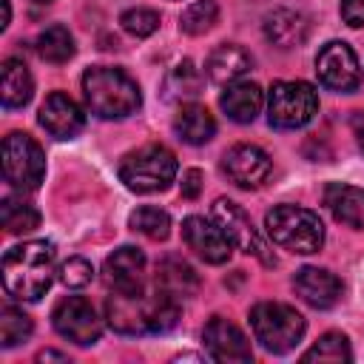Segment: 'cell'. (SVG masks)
Segmentation results:
<instances>
[{"label": "cell", "instance_id": "1", "mask_svg": "<svg viewBox=\"0 0 364 364\" xmlns=\"http://www.w3.org/2000/svg\"><path fill=\"white\" fill-rule=\"evenodd\" d=\"M105 318L117 333H125V336L168 333L179 321V301L162 287L154 296H145L142 290H134V293L114 290V296L105 304Z\"/></svg>", "mask_w": 364, "mask_h": 364}, {"label": "cell", "instance_id": "2", "mask_svg": "<svg viewBox=\"0 0 364 364\" xmlns=\"http://www.w3.org/2000/svg\"><path fill=\"white\" fill-rule=\"evenodd\" d=\"M54 282V245L31 239L14 245L3 256V287L20 301H37Z\"/></svg>", "mask_w": 364, "mask_h": 364}, {"label": "cell", "instance_id": "3", "mask_svg": "<svg viewBox=\"0 0 364 364\" xmlns=\"http://www.w3.org/2000/svg\"><path fill=\"white\" fill-rule=\"evenodd\" d=\"M82 94L91 114L102 119H122L134 114L142 102L139 85L122 71L111 65H97L82 74Z\"/></svg>", "mask_w": 364, "mask_h": 364}, {"label": "cell", "instance_id": "4", "mask_svg": "<svg viewBox=\"0 0 364 364\" xmlns=\"http://www.w3.org/2000/svg\"><path fill=\"white\" fill-rule=\"evenodd\" d=\"M267 236L290 253H316L324 245V225L318 213L299 205H276L264 216Z\"/></svg>", "mask_w": 364, "mask_h": 364}, {"label": "cell", "instance_id": "5", "mask_svg": "<svg viewBox=\"0 0 364 364\" xmlns=\"http://www.w3.org/2000/svg\"><path fill=\"white\" fill-rule=\"evenodd\" d=\"M250 327H253L256 341L267 353H290L301 341V336L307 330L304 316L296 307L282 304V301H259V304H253Z\"/></svg>", "mask_w": 364, "mask_h": 364}, {"label": "cell", "instance_id": "6", "mask_svg": "<svg viewBox=\"0 0 364 364\" xmlns=\"http://www.w3.org/2000/svg\"><path fill=\"white\" fill-rule=\"evenodd\" d=\"M176 176V156L165 145H142L122 156L119 179L128 191L136 193H156L165 191Z\"/></svg>", "mask_w": 364, "mask_h": 364}, {"label": "cell", "instance_id": "7", "mask_svg": "<svg viewBox=\"0 0 364 364\" xmlns=\"http://www.w3.org/2000/svg\"><path fill=\"white\" fill-rule=\"evenodd\" d=\"M318 114V94L304 80H279L267 91V119L273 128H301Z\"/></svg>", "mask_w": 364, "mask_h": 364}, {"label": "cell", "instance_id": "8", "mask_svg": "<svg viewBox=\"0 0 364 364\" xmlns=\"http://www.w3.org/2000/svg\"><path fill=\"white\" fill-rule=\"evenodd\" d=\"M3 176L17 191L40 188L46 176V154L28 134H9L3 139Z\"/></svg>", "mask_w": 364, "mask_h": 364}, {"label": "cell", "instance_id": "9", "mask_svg": "<svg viewBox=\"0 0 364 364\" xmlns=\"http://www.w3.org/2000/svg\"><path fill=\"white\" fill-rule=\"evenodd\" d=\"M210 213H213L216 225L225 230V236L230 239L233 247L245 250L247 256H256L264 267H276V256L270 253L267 242L259 236V230L253 228L250 216H247L236 202H230V199H216L213 208H210Z\"/></svg>", "mask_w": 364, "mask_h": 364}, {"label": "cell", "instance_id": "10", "mask_svg": "<svg viewBox=\"0 0 364 364\" xmlns=\"http://www.w3.org/2000/svg\"><path fill=\"white\" fill-rule=\"evenodd\" d=\"M51 321L63 338H68L80 347H88L102 336V321H100L94 304L82 296H68V299L57 301Z\"/></svg>", "mask_w": 364, "mask_h": 364}, {"label": "cell", "instance_id": "11", "mask_svg": "<svg viewBox=\"0 0 364 364\" xmlns=\"http://www.w3.org/2000/svg\"><path fill=\"white\" fill-rule=\"evenodd\" d=\"M316 74L318 80L341 94H350L361 85V65L355 51L341 43V40H330L327 46H321L318 57H316Z\"/></svg>", "mask_w": 364, "mask_h": 364}, {"label": "cell", "instance_id": "12", "mask_svg": "<svg viewBox=\"0 0 364 364\" xmlns=\"http://www.w3.org/2000/svg\"><path fill=\"white\" fill-rule=\"evenodd\" d=\"M222 171L228 173V179L239 188H259L270 171H273V162L270 156L259 148V145H233L230 151H225L222 156Z\"/></svg>", "mask_w": 364, "mask_h": 364}, {"label": "cell", "instance_id": "13", "mask_svg": "<svg viewBox=\"0 0 364 364\" xmlns=\"http://www.w3.org/2000/svg\"><path fill=\"white\" fill-rule=\"evenodd\" d=\"M182 239L208 264H225L230 259V239L219 225L208 222L205 216H188L182 222Z\"/></svg>", "mask_w": 364, "mask_h": 364}, {"label": "cell", "instance_id": "14", "mask_svg": "<svg viewBox=\"0 0 364 364\" xmlns=\"http://www.w3.org/2000/svg\"><path fill=\"white\" fill-rule=\"evenodd\" d=\"M202 338H205L210 358H216V361H228V364L230 361H239V364L253 361V350H250V341L245 338V333L222 316H213L205 324Z\"/></svg>", "mask_w": 364, "mask_h": 364}, {"label": "cell", "instance_id": "15", "mask_svg": "<svg viewBox=\"0 0 364 364\" xmlns=\"http://www.w3.org/2000/svg\"><path fill=\"white\" fill-rule=\"evenodd\" d=\"M40 125L54 136V139H74L85 128V114L82 108L63 91H51L46 102L40 105Z\"/></svg>", "mask_w": 364, "mask_h": 364}, {"label": "cell", "instance_id": "16", "mask_svg": "<svg viewBox=\"0 0 364 364\" xmlns=\"http://www.w3.org/2000/svg\"><path fill=\"white\" fill-rule=\"evenodd\" d=\"M142 273H145V253L139 247H131V245L117 247L102 264L105 284L117 293L142 290Z\"/></svg>", "mask_w": 364, "mask_h": 364}, {"label": "cell", "instance_id": "17", "mask_svg": "<svg viewBox=\"0 0 364 364\" xmlns=\"http://www.w3.org/2000/svg\"><path fill=\"white\" fill-rule=\"evenodd\" d=\"M299 299L316 310H327L341 299V279L324 267H301L293 276Z\"/></svg>", "mask_w": 364, "mask_h": 364}, {"label": "cell", "instance_id": "18", "mask_svg": "<svg viewBox=\"0 0 364 364\" xmlns=\"http://www.w3.org/2000/svg\"><path fill=\"white\" fill-rule=\"evenodd\" d=\"M324 205L336 222L347 228H364V188L347 182H330L324 188Z\"/></svg>", "mask_w": 364, "mask_h": 364}, {"label": "cell", "instance_id": "19", "mask_svg": "<svg viewBox=\"0 0 364 364\" xmlns=\"http://www.w3.org/2000/svg\"><path fill=\"white\" fill-rule=\"evenodd\" d=\"M310 23L301 11L293 9H276L264 17V37L276 46V48H296L307 40Z\"/></svg>", "mask_w": 364, "mask_h": 364}, {"label": "cell", "instance_id": "20", "mask_svg": "<svg viewBox=\"0 0 364 364\" xmlns=\"http://www.w3.org/2000/svg\"><path fill=\"white\" fill-rule=\"evenodd\" d=\"M250 68H253V57H250L242 46H233V43L213 48L210 57L205 60V74H208L213 82H219V85L236 82V80L245 77Z\"/></svg>", "mask_w": 364, "mask_h": 364}, {"label": "cell", "instance_id": "21", "mask_svg": "<svg viewBox=\"0 0 364 364\" xmlns=\"http://www.w3.org/2000/svg\"><path fill=\"white\" fill-rule=\"evenodd\" d=\"M262 102H264L262 88H259L256 82H242V80L230 82V85L225 88V94L219 97V105H222V111L228 114V119L242 122V125H247V122H253V119L259 117Z\"/></svg>", "mask_w": 364, "mask_h": 364}, {"label": "cell", "instance_id": "22", "mask_svg": "<svg viewBox=\"0 0 364 364\" xmlns=\"http://www.w3.org/2000/svg\"><path fill=\"white\" fill-rule=\"evenodd\" d=\"M173 131H176V136H179L182 142H188V145H205V142H210L213 134H216V119H213V114H210L205 105L188 102V105H182V108L176 111V117H173Z\"/></svg>", "mask_w": 364, "mask_h": 364}, {"label": "cell", "instance_id": "23", "mask_svg": "<svg viewBox=\"0 0 364 364\" xmlns=\"http://www.w3.org/2000/svg\"><path fill=\"white\" fill-rule=\"evenodd\" d=\"M156 287H162L165 293H171L176 299H185L199 290V276L188 262L168 256L156 264Z\"/></svg>", "mask_w": 364, "mask_h": 364}, {"label": "cell", "instance_id": "24", "mask_svg": "<svg viewBox=\"0 0 364 364\" xmlns=\"http://www.w3.org/2000/svg\"><path fill=\"white\" fill-rule=\"evenodd\" d=\"M34 94L31 71L23 60L9 57L3 63V105L6 108H23Z\"/></svg>", "mask_w": 364, "mask_h": 364}, {"label": "cell", "instance_id": "25", "mask_svg": "<svg viewBox=\"0 0 364 364\" xmlns=\"http://www.w3.org/2000/svg\"><path fill=\"white\" fill-rule=\"evenodd\" d=\"M202 82H205L202 71H199L191 60H182V63H176V65L168 71V77H165V82H162V97H165L168 102L193 100V97L202 91Z\"/></svg>", "mask_w": 364, "mask_h": 364}, {"label": "cell", "instance_id": "26", "mask_svg": "<svg viewBox=\"0 0 364 364\" xmlns=\"http://www.w3.org/2000/svg\"><path fill=\"white\" fill-rule=\"evenodd\" d=\"M37 54L46 63H68L74 57V37L68 34L65 26H48L37 34Z\"/></svg>", "mask_w": 364, "mask_h": 364}, {"label": "cell", "instance_id": "27", "mask_svg": "<svg viewBox=\"0 0 364 364\" xmlns=\"http://www.w3.org/2000/svg\"><path fill=\"white\" fill-rule=\"evenodd\" d=\"M0 222H3V228L9 233H28V230H34L40 225V213H37L34 205L9 196L0 205Z\"/></svg>", "mask_w": 364, "mask_h": 364}, {"label": "cell", "instance_id": "28", "mask_svg": "<svg viewBox=\"0 0 364 364\" xmlns=\"http://www.w3.org/2000/svg\"><path fill=\"white\" fill-rule=\"evenodd\" d=\"M128 225H131V230H136V233H142V236H148V239H154V242H162V239H168V233H171V216H168L165 210L154 208V205L136 208V210L131 213Z\"/></svg>", "mask_w": 364, "mask_h": 364}, {"label": "cell", "instance_id": "29", "mask_svg": "<svg viewBox=\"0 0 364 364\" xmlns=\"http://www.w3.org/2000/svg\"><path fill=\"white\" fill-rule=\"evenodd\" d=\"M219 20V6L216 0H193L182 14H179V28L191 37H199L210 31Z\"/></svg>", "mask_w": 364, "mask_h": 364}, {"label": "cell", "instance_id": "30", "mask_svg": "<svg viewBox=\"0 0 364 364\" xmlns=\"http://www.w3.org/2000/svg\"><path fill=\"white\" fill-rule=\"evenodd\" d=\"M353 358V350H350V341L344 333H324L304 355L301 361H327V364H341V361H350Z\"/></svg>", "mask_w": 364, "mask_h": 364}, {"label": "cell", "instance_id": "31", "mask_svg": "<svg viewBox=\"0 0 364 364\" xmlns=\"http://www.w3.org/2000/svg\"><path fill=\"white\" fill-rule=\"evenodd\" d=\"M34 330V321L17 310V307H3L0 310V344L9 350V347H17L20 341H26Z\"/></svg>", "mask_w": 364, "mask_h": 364}, {"label": "cell", "instance_id": "32", "mask_svg": "<svg viewBox=\"0 0 364 364\" xmlns=\"http://www.w3.org/2000/svg\"><path fill=\"white\" fill-rule=\"evenodd\" d=\"M119 26L131 34V37H148L159 28V14L154 9H145V6H136V9H128L122 11L119 17Z\"/></svg>", "mask_w": 364, "mask_h": 364}, {"label": "cell", "instance_id": "33", "mask_svg": "<svg viewBox=\"0 0 364 364\" xmlns=\"http://www.w3.org/2000/svg\"><path fill=\"white\" fill-rule=\"evenodd\" d=\"M91 279H94V267L82 256H71L60 264V282L65 287H85V284H91Z\"/></svg>", "mask_w": 364, "mask_h": 364}, {"label": "cell", "instance_id": "34", "mask_svg": "<svg viewBox=\"0 0 364 364\" xmlns=\"http://www.w3.org/2000/svg\"><path fill=\"white\" fill-rule=\"evenodd\" d=\"M341 17L347 26L361 28L364 26V0H341Z\"/></svg>", "mask_w": 364, "mask_h": 364}, {"label": "cell", "instance_id": "35", "mask_svg": "<svg viewBox=\"0 0 364 364\" xmlns=\"http://www.w3.org/2000/svg\"><path fill=\"white\" fill-rule=\"evenodd\" d=\"M202 193V171L199 168H188L182 173V196L185 199H196Z\"/></svg>", "mask_w": 364, "mask_h": 364}, {"label": "cell", "instance_id": "36", "mask_svg": "<svg viewBox=\"0 0 364 364\" xmlns=\"http://www.w3.org/2000/svg\"><path fill=\"white\" fill-rule=\"evenodd\" d=\"M68 355L65 353H57V350H43L40 355H37V361H65Z\"/></svg>", "mask_w": 364, "mask_h": 364}, {"label": "cell", "instance_id": "37", "mask_svg": "<svg viewBox=\"0 0 364 364\" xmlns=\"http://www.w3.org/2000/svg\"><path fill=\"white\" fill-rule=\"evenodd\" d=\"M353 125H355V139H358V148L364 151V117H355V119H353Z\"/></svg>", "mask_w": 364, "mask_h": 364}, {"label": "cell", "instance_id": "38", "mask_svg": "<svg viewBox=\"0 0 364 364\" xmlns=\"http://www.w3.org/2000/svg\"><path fill=\"white\" fill-rule=\"evenodd\" d=\"M9 20H11V6H9V0H3V28L9 26Z\"/></svg>", "mask_w": 364, "mask_h": 364}, {"label": "cell", "instance_id": "39", "mask_svg": "<svg viewBox=\"0 0 364 364\" xmlns=\"http://www.w3.org/2000/svg\"><path fill=\"white\" fill-rule=\"evenodd\" d=\"M34 3H48V0H34Z\"/></svg>", "mask_w": 364, "mask_h": 364}]
</instances>
